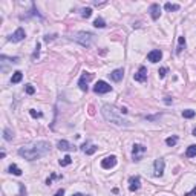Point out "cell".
Masks as SVG:
<instances>
[{
	"mask_svg": "<svg viewBox=\"0 0 196 196\" xmlns=\"http://www.w3.org/2000/svg\"><path fill=\"white\" fill-rule=\"evenodd\" d=\"M49 149H51V144L46 143V141H35V143H31V144H26L23 147L19 149V155L28 161H35L40 159L44 155L49 153Z\"/></svg>",
	"mask_w": 196,
	"mask_h": 196,
	"instance_id": "cell-1",
	"label": "cell"
},
{
	"mask_svg": "<svg viewBox=\"0 0 196 196\" xmlns=\"http://www.w3.org/2000/svg\"><path fill=\"white\" fill-rule=\"evenodd\" d=\"M101 115H103V118L106 121H109L112 124H117V126H129V121L126 118H123V115L118 114L117 111L112 106H109V104H104L101 107Z\"/></svg>",
	"mask_w": 196,
	"mask_h": 196,
	"instance_id": "cell-2",
	"label": "cell"
},
{
	"mask_svg": "<svg viewBox=\"0 0 196 196\" xmlns=\"http://www.w3.org/2000/svg\"><path fill=\"white\" fill-rule=\"evenodd\" d=\"M74 40H75V41H78L81 46L89 48V46L92 44L94 34H92V32H87V31H80V32H77V34L74 35Z\"/></svg>",
	"mask_w": 196,
	"mask_h": 196,
	"instance_id": "cell-3",
	"label": "cell"
},
{
	"mask_svg": "<svg viewBox=\"0 0 196 196\" xmlns=\"http://www.w3.org/2000/svg\"><path fill=\"white\" fill-rule=\"evenodd\" d=\"M111 90H112V86L107 84V83L103 81V80H100V81L94 86V92H95V94H107V92H111Z\"/></svg>",
	"mask_w": 196,
	"mask_h": 196,
	"instance_id": "cell-4",
	"label": "cell"
},
{
	"mask_svg": "<svg viewBox=\"0 0 196 196\" xmlns=\"http://www.w3.org/2000/svg\"><path fill=\"white\" fill-rule=\"evenodd\" d=\"M92 78H94V75H92L90 72H83V74H81V77H80V80H78V86L83 92L87 90V84H89V81Z\"/></svg>",
	"mask_w": 196,
	"mask_h": 196,
	"instance_id": "cell-5",
	"label": "cell"
},
{
	"mask_svg": "<svg viewBox=\"0 0 196 196\" xmlns=\"http://www.w3.org/2000/svg\"><path fill=\"white\" fill-rule=\"evenodd\" d=\"M146 147L143 144H133L132 147V156H133V161H140L143 158V153H146Z\"/></svg>",
	"mask_w": 196,
	"mask_h": 196,
	"instance_id": "cell-6",
	"label": "cell"
},
{
	"mask_svg": "<svg viewBox=\"0 0 196 196\" xmlns=\"http://www.w3.org/2000/svg\"><path fill=\"white\" fill-rule=\"evenodd\" d=\"M164 167H165V162H164L162 158L155 159V162H153V175H155L156 178L162 176V173H164Z\"/></svg>",
	"mask_w": 196,
	"mask_h": 196,
	"instance_id": "cell-7",
	"label": "cell"
},
{
	"mask_svg": "<svg viewBox=\"0 0 196 196\" xmlns=\"http://www.w3.org/2000/svg\"><path fill=\"white\" fill-rule=\"evenodd\" d=\"M117 165V156L115 155H111V156H106L103 161H101V167L109 170V169H114Z\"/></svg>",
	"mask_w": 196,
	"mask_h": 196,
	"instance_id": "cell-8",
	"label": "cell"
},
{
	"mask_svg": "<svg viewBox=\"0 0 196 196\" xmlns=\"http://www.w3.org/2000/svg\"><path fill=\"white\" fill-rule=\"evenodd\" d=\"M26 37V32H25V29L23 28H19V29H15V32L9 37V41H12V43H19V41H22V40H25Z\"/></svg>",
	"mask_w": 196,
	"mask_h": 196,
	"instance_id": "cell-9",
	"label": "cell"
},
{
	"mask_svg": "<svg viewBox=\"0 0 196 196\" xmlns=\"http://www.w3.org/2000/svg\"><path fill=\"white\" fill-rule=\"evenodd\" d=\"M133 80H135V81H138V83H144V81L147 80V68L140 66L138 72L133 75Z\"/></svg>",
	"mask_w": 196,
	"mask_h": 196,
	"instance_id": "cell-10",
	"label": "cell"
},
{
	"mask_svg": "<svg viewBox=\"0 0 196 196\" xmlns=\"http://www.w3.org/2000/svg\"><path fill=\"white\" fill-rule=\"evenodd\" d=\"M161 58H162V52L159 49H153L147 54V60L150 63H158V61H161Z\"/></svg>",
	"mask_w": 196,
	"mask_h": 196,
	"instance_id": "cell-11",
	"label": "cell"
},
{
	"mask_svg": "<svg viewBox=\"0 0 196 196\" xmlns=\"http://www.w3.org/2000/svg\"><path fill=\"white\" fill-rule=\"evenodd\" d=\"M140 186H141L140 176H132V178L129 179V190H130V192H136V190L140 189Z\"/></svg>",
	"mask_w": 196,
	"mask_h": 196,
	"instance_id": "cell-12",
	"label": "cell"
},
{
	"mask_svg": "<svg viewBox=\"0 0 196 196\" xmlns=\"http://www.w3.org/2000/svg\"><path fill=\"white\" fill-rule=\"evenodd\" d=\"M159 15H161V8H159V5H158V3H152V5H150V17H152L153 20H158Z\"/></svg>",
	"mask_w": 196,
	"mask_h": 196,
	"instance_id": "cell-13",
	"label": "cell"
},
{
	"mask_svg": "<svg viewBox=\"0 0 196 196\" xmlns=\"http://www.w3.org/2000/svg\"><path fill=\"white\" fill-rule=\"evenodd\" d=\"M109 75H111V80H112V81L118 83V81H121L123 77H124V69H115V71H112Z\"/></svg>",
	"mask_w": 196,
	"mask_h": 196,
	"instance_id": "cell-14",
	"label": "cell"
},
{
	"mask_svg": "<svg viewBox=\"0 0 196 196\" xmlns=\"http://www.w3.org/2000/svg\"><path fill=\"white\" fill-rule=\"evenodd\" d=\"M57 147H58L60 150H65V152H69V150H74V146H72L71 143H68L66 140H60V141L57 143Z\"/></svg>",
	"mask_w": 196,
	"mask_h": 196,
	"instance_id": "cell-15",
	"label": "cell"
},
{
	"mask_svg": "<svg viewBox=\"0 0 196 196\" xmlns=\"http://www.w3.org/2000/svg\"><path fill=\"white\" fill-rule=\"evenodd\" d=\"M81 150H83V152H84L86 155H94V153H95V152L98 150V147H97V146H94V144L87 147V143H84V144L81 146Z\"/></svg>",
	"mask_w": 196,
	"mask_h": 196,
	"instance_id": "cell-16",
	"label": "cell"
},
{
	"mask_svg": "<svg viewBox=\"0 0 196 196\" xmlns=\"http://www.w3.org/2000/svg\"><path fill=\"white\" fill-rule=\"evenodd\" d=\"M8 170H9V173H12V175H15V176H22V170H20V167H19L17 164H11Z\"/></svg>",
	"mask_w": 196,
	"mask_h": 196,
	"instance_id": "cell-17",
	"label": "cell"
},
{
	"mask_svg": "<svg viewBox=\"0 0 196 196\" xmlns=\"http://www.w3.org/2000/svg\"><path fill=\"white\" fill-rule=\"evenodd\" d=\"M184 48H186V37L182 35V37H179V39H178V48H176V54H181V52L184 51Z\"/></svg>",
	"mask_w": 196,
	"mask_h": 196,
	"instance_id": "cell-18",
	"label": "cell"
},
{
	"mask_svg": "<svg viewBox=\"0 0 196 196\" xmlns=\"http://www.w3.org/2000/svg\"><path fill=\"white\" fill-rule=\"evenodd\" d=\"M22 78H23V74H22L20 71H15V72L12 74L11 83H12V84H15V83H20V81H22Z\"/></svg>",
	"mask_w": 196,
	"mask_h": 196,
	"instance_id": "cell-19",
	"label": "cell"
},
{
	"mask_svg": "<svg viewBox=\"0 0 196 196\" xmlns=\"http://www.w3.org/2000/svg\"><path fill=\"white\" fill-rule=\"evenodd\" d=\"M3 138H5L6 141H12V138H14L12 132H11L8 127H5V129H3Z\"/></svg>",
	"mask_w": 196,
	"mask_h": 196,
	"instance_id": "cell-20",
	"label": "cell"
},
{
	"mask_svg": "<svg viewBox=\"0 0 196 196\" xmlns=\"http://www.w3.org/2000/svg\"><path fill=\"white\" fill-rule=\"evenodd\" d=\"M186 155H187L189 158L196 156V144H192V146H189V149H187Z\"/></svg>",
	"mask_w": 196,
	"mask_h": 196,
	"instance_id": "cell-21",
	"label": "cell"
},
{
	"mask_svg": "<svg viewBox=\"0 0 196 196\" xmlns=\"http://www.w3.org/2000/svg\"><path fill=\"white\" fill-rule=\"evenodd\" d=\"M71 162H72V158L69 156V155H66L63 159H60V161H58V164H60L61 167H66V165H69Z\"/></svg>",
	"mask_w": 196,
	"mask_h": 196,
	"instance_id": "cell-22",
	"label": "cell"
},
{
	"mask_svg": "<svg viewBox=\"0 0 196 196\" xmlns=\"http://www.w3.org/2000/svg\"><path fill=\"white\" fill-rule=\"evenodd\" d=\"M94 26H95V28H106V22H104L101 17H97L95 22H94Z\"/></svg>",
	"mask_w": 196,
	"mask_h": 196,
	"instance_id": "cell-23",
	"label": "cell"
},
{
	"mask_svg": "<svg viewBox=\"0 0 196 196\" xmlns=\"http://www.w3.org/2000/svg\"><path fill=\"white\" fill-rule=\"evenodd\" d=\"M176 143H178V136H169V138L165 140V144L170 146V147H173Z\"/></svg>",
	"mask_w": 196,
	"mask_h": 196,
	"instance_id": "cell-24",
	"label": "cell"
},
{
	"mask_svg": "<svg viewBox=\"0 0 196 196\" xmlns=\"http://www.w3.org/2000/svg\"><path fill=\"white\" fill-rule=\"evenodd\" d=\"M196 115L195 111H192V109H186V111H182V117L184 118H193Z\"/></svg>",
	"mask_w": 196,
	"mask_h": 196,
	"instance_id": "cell-25",
	"label": "cell"
},
{
	"mask_svg": "<svg viewBox=\"0 0 196 196\" xmlns=\"http://www.w3.org/2000/svg\"><path fill=\"white\" fill-rule=\"evenodd\" d=\"M164 8H165L167 11H178V9H179V5H173V3H165V5H164Z\"/></svg>",
	"mask_w": 196,
	"mask_h": 196,
	"instance_id": "cell-26",
	"label": "cell"
},
{
	"mask_svg": "<svg viewBox=\"0 0 196 196\" xmlns=\"http://www.w3.org/2000/svg\"><path fill=\"white\" fill-rule=\"evenodd\" d=\"M81 15H83L84 19H89V17L92 15V9H90V8H84V9L81 11Z\"/></svg>",
	"mask_w": 196,
	"mask_h": 196,
	"instance_id": "cell-27",
	"label": "cell"
},
{
	"mask_svg": "<svg viewBox=\"0 0 196 196\" xmlns=\"http://www.w3.org/2000/svg\"><path fill=\"white\" fill-rule=\"evenodd\" d=\"M167 68H159V71H158V75H159V78H164L165 77V74H167Z\"/></svg>",
	"mask_w": 196,
	"mask_h": 196,
	"instance_id": "cell-28",
	"label": "cell"
},
{
	"mask_svg": "<svg viewBox=\"0 0 196 196\" xmlns=\"http://www.w3.org/2000/svg\"><path fill=\"white\" fill-rule=\"evenodd\" d=\"M25 90H26V94H28V95H32V94L35 92V89L32 87V84H26V87H25Z\"/></svg>",
	"mask_w": 196,
	"mask_h": 196,
	"instance_id": "cell-29",
	"label": "cell"
},
{
	"mask_svg": "<svg viewBox=\"0 0 196 196\" xmlns=\"http://www.w3.org/2000/svg\"><path fill=\"white\" fill-rule=\"evenodd\" d=\"M39 52H40V43H37V46H35V51H34V54H32V58H34V60L39 57Z\"/></svg>",
	"mask_w": 196,
	"mask_h": 196,
	"instance_id": "cell-30",
	"label": "cell"
},
{
	"mask_svg": "<svg viewBox=\"0 0 196 196\" xmlns=\"http://www.w3.org/2000/svg\"><path fill=\"white\" fill-rule=\"evenodd\" d=\"M29 114H31V117H34V118H41V114H40V112H35L34 109H31Z\"/></svg>",
	"mask_w": 196,
	"mask_h": 196,
	"instance_id": "cell-31",
	"label": "cell"
},
{
	"mask_svg": "<svg viewBox=\"0 0 196 196\" xmlns=\"http://www.w3.org/2000/svg\"><path fill=\"white\" fill-rule=\"evenodd\" d=\"M0 60H3V61H5V60H8V57H6V55H2V57H0ZM9 60H11L12 63H17V61H19V58H17V57H14V58H9Z\"/></svg>",
	"mask_w": 196,
	"mask_h": 196,
	"instance_id": "cell-32",
	"label": "cell"
},
{
	"mask_svg": "<svg viewBox=\"0 0 196 196\" xmlns=\"http://www.w3.org/2000/svg\"><path fill=\"white\" fill-rule=\"evenodd\" d=\"M184 196H196V186L192 189V190H190V192H187Z\"/></svg>",
	"mask_w": 196,
	"mask_h": 196,
	"instance_id": "cell-33",
	"label": "cell"
},
{
	"mask_svg": "<svg viewBox=\"0 0 196 196\" xmlns=\"http://www.w3.org/2000/svg\"><path fill=\"white\" fill-rule=\"evenodd\" d=\"M19 196H26V189H25L23 184H20V195Z\"/></svg>",
	"mask_w": 196,
	"mask_h": 196,
	"instance_id": "cell-34",
	"label": "cell"
},
{
	"mask_svg": "<svg viewBox=\"0 0 196 196\" xmlns=\"http://www.w3.org/2000/svg\"><path fill=\"white\" fill-rule=\"evenodd\" d=\"M63 195H65V190H63V189H60V190L55 193V196H63Z\"/></svg>",
	"mask_w": 196,
	"mask_h": 196,
	"instance_id": "cell-35",
	"label": "cell"
},
{
	"mask_svg": "<svg viewBox=\"0 0 196 196\" xmlns=\"http://www.w3.org/2000/svg\"><path fill=\"white\" fill-rule=\"evenodd\" d=\"M54 37H55V35H46V37H44V40H46V41H49V40L54 39Z\"/></svg>",
	"mask_w": 196,
	"mask_h": 196,
	"instance_id": "cell-36",
	"label": "cell"
},
{
	"mask_svg": "<svg viewBox=\"0 0 196 196\" xmlns=\"http://www.w3.org/2000/svg\"><path fill=\"white\" fill-rule=\"evenodd\" d=\"M164 101H165V103H167V104H170V103H172V100H170V98H169V97H165V100H164Z\"/></svg>",
	"mask_w": 196,
	"mask_h": 196,
	"instance_id": "cell-37",
	"label": "cell"
},
{
	"mask_svg": "<svg viewBox=\"0 0 196 196\" xmlns=\"http://www.w3.org/2000/svg\"><path fill=\"white\" fill-rule=\"evenodd\" d=\"M72 196H84V195H81V193H74Z\"/></svg>",
	"mask_w": 196,
	"mask_h": 196,
	"instance_id": "cell-38",
	"label": "cell"
},
{
	"mask_svg": "<svg viewBox=\"0 0 196 196\" xmlns=\"http://www.w3.org/2000/svg\"><path fill=\"white\" fill-rule=\"evenodd\" d=\"M193 135H195V136H196V127H195V129H193Z\"/></svg>",
	"mask_w": 196,
	"mask_h": 196,
	"instance_id": "cell-39",
	"label": "cell"
}]
</instances>
